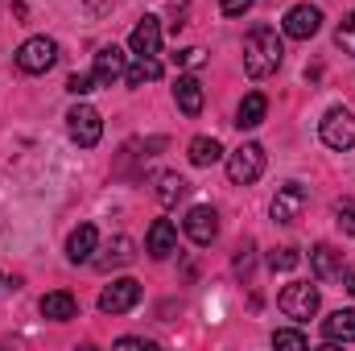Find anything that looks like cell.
Here are the masks:
<instances>
[{"label":"cell","instance_id":"10","mask_svg":"<svg viewBox=\"0 0 355 351\" xmlns=\"http://www.w3.org/2000/svg\"><path fill=\"white\" fill-rule=\"evenodd\" d=\"M128 50L137 58H157V50H162V21L157 17H141L132 25V33H128Z\"/></svg>","mask_w":355,"mask_h":351},{"label":"cell","instance_id":"17","mask_svg":"<svg viewBox=\"0 0 355 351\" xmlns=\"http://www.w3.org/2000/svg\"><path fill=\"white\" fill-rule=\"evenodd\" d=\"M42 314H46L50 323H67V318H75V314H79V302H75L67 289H54V293H46V298H42Z\"/></svg>","mask_w":355,"mask_h":351},{"label":"cell","instance_id":"2","mask_svg":"<svg viewBox=\"0 0 355 351\" xmlns=\"http://www.w3.org/2000/svg\"><path fill=\"white\" fill-rule=\"evenodd\" d=\"M318 285H310V281H293V285H285L281 289V298H277V306H281V314L285 318H293V323H310L314 314H318Z\"/></svg>","mask_w":355,"mask_h":351},{"label":"cell","instance_id":"8","mask_svg":"<svg viewBox=\"0 0 355 351\" xmlns=\"http://www.w3.org/2000/svg\"><path fill=\"white\" fill-rule=\"evenodd\" d=\"M318 25H322V8H314V4H293L289 12H285V37H293V42H310L314 33H318Z\"/></svg>","mask_w":355,"mask_h":351},{"label":"cell","instance_id":"12","mask_svg":"<svg viewBox=\"0 0 355 351\" xmlns=\"http://www.w3.org/2000/svg\"><path fill=\"white\" fill-rule=\"evenodd\" d=\"M124 71H128V58L120 46H103L95 54V83H116V79H124Z\"/></svg>","mask_w":355,"mask_h":351},{"label":"cell","instance_id":"24","mask_svg":"<svg viewBox=\"0 0 355 351\" xmlns=\"http://www.w3.org/2000/svg\"><path fill=\"white\" fill-rule=\"evenodd\" d=\"M335 42H339V50H343V54H352V58H355V12L343 17V25L335 29Z\"/></svg>","mask_w":355,"mask_h":351},{"label":"cell","instance_id":"13","mask_svg":"<svg viewBox=\"0 0 355 351\" xmlns=\"http://www.w3.org/2000/svg\"><path fill=\"white\" fill-rule=\"evenodd\" d=\"M145 248H149V257L153 261H166L170 252H178V232L170 219H157L153 228H149V236H145Z\"/></svg>","mask_w":355,"mask_h":351},{"label":"cell","instance_id":"1","mask_svg":"<svg viewBox=\"0 0 355 351\" xmlns=\"http://www.w3.org/2000/svg\"><path fill=\"white\" fill-rule=\"evenodd\" d=\"M281 58H285V42H281L277 29L257 25V29L244 37V71H248L252 79H268V75L281 67Z\"/></svg>","mask_w":355,"mask_h":351},{"label":"cell","instance_id":"27","mask_svg":"<svg viewBox=\"0 0 355 351\" xmlns=\"http://www.w3.org/2000/svg\"><path fill=\"white\" fill-rule=\"evenodd\" d=\"M335 215H339V228H343L347 236H355V203H339Z\"/></svg>","mask_w":355,"mask_h":351},{"label":"cell","instance_id":"34","mask_svg":"<svg viewBox=\"0 0 355 351\" xmlns=\"http://www.w3.org/2000/svg\"><path fill=\"white\" fill-rule=\"evenodd\" d=\"M343 285H347V293L355 298V268H347V273H343Z\"/></svg>","mask_w":355,"mask_h":351},{"label":"cell","instance_id":"25","mask_svg":"<svg viewBox=\"0 0 355 351\" xmlns=\"http://www.w3.org/2000/svg\"><path fill=\"white\" fill-rule=\"evenodd\" d=\"M268 264H272V273H289V268L302 264V252H297V248H277V252L268 257Z\"/></svg>","mask_w":355,"mask_h":351},{"label":"cell","instance_id":"33","mask_svg":"<svg viewBox=\"0 0 355 351\" xmlns=\"http://www.w3.org/2000/svg\"><path fill=\"white\" fill-rule=\"evenodd\" d=\"M116 348H153V343H149V339H132V335H124V339H116Z\"/></svg>","mask_w":355,"mask_h":351},{"label":"cell","instance_id":"7","mask_svg":"<svg viewBox=\"0 0 355 351\" xmlns=\"http://www.w3.org/2000/svg\"><path fill=\"white\" fill-rule=\"evenodd\" d=\"M141 302V281H132V277H120V281H112L103 293H99V310L103 314H124V310H132Z\"/></svg>","mask_w":355,"mask_h":351},{"label":"cell","instance_id":"21","mask_svg":"<svg viewBox=\"0 0 355 351\" xmlns=\"http://www.w3.org/2000/svg\"><path fill=\"white\" fill-rule=\"evenodd\" d=\"M186 190H190V182L182 174H162L157 178V203L162 207H174L178 198H186Z\"/></svg>","mask_w":355,"mask_h":351},{"label":"cell","instance_id":"14","mask_svg":"<svg viewBox=\"0 0 355 351\" xmlns=\"http://www.w3.org/2000/svg\"><path fill=\"white\" fill-rule=\"evenodd\" d=\"M310 268H314L318 281H339L343 277V252H335L331 244H318L310 252Z\"/></svg>","mask_w":355,"mask_h":351},{"label":"cell","instance_id":"15","mask_svg":"<svg viewBox=\"0 0 355 351\" xmlns=\"http://www.w3.org/2000/svg\"><path fill=\"white\" fill-rule=\"evenodd\" d=\"M95 244H99V232H95L91 223H83V228L71 232V240H67V257H71L75 264H87V261H95Z\"/></svg>","mask_w":355,"mask_h":351},{"label":"cell","instance_id":"11","mask_svg":"<svg viewBox=\"0 0 355 351\" xmlns=\"http://www.w3.org/2000/svg\"><path fill=\"white\" fill-rule=\"evenodd\" d=\"M186 236H190L198 248H207V244L219 236V215H215V207H190V215H186Z\"/></svg>","mask_w":355,"mask_h":351},{"label":"cell","instance_id":"22","mask_svg":"<svg viewBox=\"0 0 355 351\" xmlns=\"http://www.w3.org/2000/svg\"><path fill=\"white\" fill-rule=\"evenodd\" d=\"M219 157H223V149H219L215 137H194V141H190V162H194V166H215Z\"/></svg>","mask_w":355,"mask_h":351},{"label":"cell","instance_id":"23","mask_svg":"<svg viewBox=\"0 0 355 351\" xmlns=\"http://www.w3.org/2000/svg\"><path fill=\"white\" fill-rule=\"evenodd\" d=\"M132 257H137V252H132V240H128V236H116V240L107 244V257H99L95 264H99V268H120V264H128Z\"/></svg>","mask_w":355,"mask_h":351},{"label":"cell","instance_id":"29","mask_svg":"<svg viewBox=\"0 0 355 351\" xmlns=\"http://www.w3.org/2000/svg\"><path fill=\"white\" fill-rule=\"evenodd\" d=\"M219 8H223V17H244L252 8V0H223Z\"/></svg>","mask_w":355,"mask_h":351},{"label":"cell","instance_id":"3","mask_svg":"<svg viewBox=\"0 0 355 351\" xmlns=\"http://www.w3.org/2000/svg\"><path fill=\"white\" fill-rule=\"evenodd\" d=\"M318 137H322L327 149H339V153L355 149V116L347 108H331L318 124Z\"/></svg>","mask_w":355,"mask_h":351},{"label":"cell","instance_id":"6","mask_svg":"<svg viewBox=\"0 0 355 351\" xmlns=\"http://www.w3.org/2000/svg\"><path fill=\"white\" fill-rule=\"evenodd\" d=\"M265 174V149L261 145H240L232 157H227V178L236 182V186H252L257 178Z\"/></svg>","mask_w":355,"mask_h":351},{"label":"cell","instance_id":"19","mask_svg":"<svg viewBox=\"0 0 355 351\" xmlns=\"http://www.w3.org/2000/svg\"><path fill=\"white\" fill-rule=\"evenodd\" d=\"M265 112H268V99L261 91H252V95H244V103L236 112V124L240 128H257V124H265Z\"/></svg>","mask_w":355,"mask_h":351},{"label":"cell","instance_id":"4","mask_svg":"<svg viewBox=\"0 0 355 351\" xmlns=\"http://www.w3.org/2000/svg\"><path fill=\"white\" fill-rule=\"evenodd\" d=\"M67 128H71V141H75L79 149L99 145V137H103V120H99V112H95L91 103H75V108L67 112Z\"/></svg>","mask_w":355,"mask_h":351},{"label":"cell","instance_id":"26","mask_svg":"<svg viewBox=\"0 0 355 351\" xmlns=\"http://www.w3.org/2000/svg\"><path fill=\"white\" fill-rule=\"evenodd\" d=\"M272 348H310L302 331H272Z\"/></svg>","mask_w":355,"mask_h":351},{"label":"cell","instance_id":"9","mask_svg":"<svg viewBox=\"0 0 355 351\" xmlns=\"http://www.w3.org/2000/svg\"><path fill=\"white\" fill-rule=\"evenodd\" d=\"M306 203H310L306 186H302V182H285V186L277 190V198H272V219H277V223H293V219H302Z\"/></svg>","mask_w":355,"mask_h":351},{"label":"cell","instance_id":"5","mask_svg":"<svg viewBox=\"0 0 355 351\" xmlns=\"http://www.w3.org/2000/svg\"><path fill=\"white\" fill-rule=\"evenodd\" d=\"M54 62H58V42H54V37H29V42L17 50V67H21L25 75H46Z\"/></svg>","mask_w":355,"mask_h":351},{"label":"cell","instance_id":"20","mask_svg":"<svg viewBox=\"0 0 355 351\" xmlns=\"http://www.w3.org/2000/svg\"><path fill=\"white\" fill-rule=\"evenodd\" d=\"M153 79H162V62H157V58H137V62L124 71V83H128V87H145V83H153Z\"/></svg>","mask_w":355,"mask_h":351},{"label":"cell","instance_id":"18","mask_svg":"<svg viewBox=\"0 0 355 351\" xmlns=\"http://www.w3.org/2000/svg\"><path fill=\"white\" fill-rule=\"evenodd\" d=\"M322 335L327 343H355V310H335L322 323Z\"/></svg>","mask_w":355,"mask_h":351},{"label":"cell","instance_id":"32","mask_svg":"<svg viewBox=\"0 0 355 351\" xmlns=\"http://www.w3.org/2000/svg\"><path fill=\"white\" fill-rule=\"evenodd\" d=\"M83 4H87L95 17H103V12H112V4H116V0H83Z\"/></svg>","mask_w":355,"mask_h":351},{"label":"cell","instance_id":"31","mask_svg":"<svg viewBox=\"0 0 355 351\" xmlns=\"http://www.w3.org/2000/svg\"><path fill=\"white\" fill-rule=\"evenodd\" d=\"M248 268H252V244H244V248L236 252V273H244V277H248Z\"/></svg>","mask_w":355,"mask_h":351},{"label":"cell","instance_id":"16","mask_svg":"<svg viewBox=\"0 0 355 351\" xmlns=\"http://www.w3.org/2000/svg\"><path fill=\"white\" fill-rule=\"evenodd\" d=\"M174 99H178V108H182L186 116H198V112H202V83H198L194 75H178Z\"/></svg>","mask_w":355,"mask_h":351},{"label":"cell","instance_id":"30","mask_svg":"<svg viewBox=\"0 0 355 351\" xmlns=\"http://www.w3.org/2000/svg\"><path fill=\"white\" fill-rule=\"evenodd\" d=\"M174 62H178V67H198V62H202V50H194V46H190V50L174 54Z\"/></svg>","mask_w":355,"mask_h":351},{"label":"cell","instance_id":"28","mask_svg":"<svg viewBox=\"0 0 355 351\" xmlns=\"http://www.w3.org/2000/svg\"><path fill=\"white\" fill-rule=\"evenodd\" d=\"M67 91H71V95H87V91H95V75H71V79H67Z\"/></svg>","mask_w":355,"mask_h":351}]
</instances>
